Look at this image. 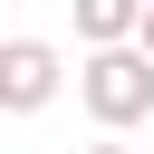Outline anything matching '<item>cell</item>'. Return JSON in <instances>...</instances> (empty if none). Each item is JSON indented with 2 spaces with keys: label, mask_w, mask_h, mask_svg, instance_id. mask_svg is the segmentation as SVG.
I'll return each mask as SVG.
<instances>
[{
  "label": "cell",
  "mask_w": 154,
  "mask_h": 154,
  "mask_svg": "<svg viewBox=\"0 0 154 154\" xmlns=\"http://www.w3.org/2000/svg\"><path fill=\"white\" fill-rule=\"evenodd\" d=\"M77 96H87V116H96L106 135H125V125L154 116V58H144V48H96V58L77 67Z\"/></svg>",
  "instance_id": "1"
},
{
  "label": "cell",
  "mask_w": 154,
  "mask_h": 154,
  "mask_svg": "<svg viewBox=\"0 0 154 154\" xmlns=\"http://www.w3.org/2000/svg\"><path fill=\"white\" fill-rule=\"evenodd\" d=\"M58 77H67V67H58L48 38H10V48H0V106H10V116H38V106L58 96Z\"/></svg>",
  "instance_id": "2"
},
{
  "label": "cell",
  "mask_w": 154,
  "mask_h": 154,
  "mask_svg": "<svg viewBox=\"0 0 154 154\" xmlns=\"http://www.w3.org/2000/svg\"><path fill=\"white\" fill-rule=\"evenodd\" d=\"M135 29H144V0H77L87 58H96V48H135Z\"/></svg>",
  "instance_id": "3"
},
{
  "label": "cell",
  "mask_w": 154,
  "mask_h": 154,
  "mask_svg": "<svg viewBox=\"0 0 154 154\" xmlns=\"http://www.w3.org/2000/svg\"><path fill=\"white\" fill-rule=\"evenodd\" d=\"M135 48H144V58H154V0H144V29H135Z\"/></svg>",
  "instance_id": "4"
},
{
  "label": "cell",
  "mask_w": 154,
  "mask_h": 154,
  "mask_svg": "<svg viewBox=\"0 0 154 154\" xmlns=\"http://www.w3.org/2000/svg\"><path fill=\"white\" fill-rule=\"evenodd\" d=\"M77 154H125V144H116V135H106V144H77Z\"/></svg>",
  "instance_id": "5"
}]
</instances>
